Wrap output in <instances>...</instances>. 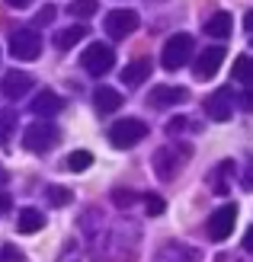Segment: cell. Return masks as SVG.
<instances>
[{"label": "cell", "mask_w": 253, "mask_h": 262, "mask_svg": "<svg viewBox=\"0 0 253 262\" xmlns=\"http://www.w3.org/2000/svg\"><path fill=\"white\" fill-rule=\"evenodd\" d=\"M192 55H196L192 35L180 32V35H170V38H167V45H164V51H161V64H164L167 71H180V68H186V64L192 61Z\"/></svg>", "instance_id": "1"}, {"label": "cell", "mask_w": 253, "mask_h": 262, "mask_svg": "<svg viewBox=\"0 0 253 262\" xmlns=\"http://www.w3.org/2000/svg\"><path fill=\"white\" fill-rule=\"evenodd\" d=\"M189 147H161L154 157H151V163H154V173L161 176L164 182L170 179H177V173L186 166V160H189Z\"/></svg>", "instance_id": "2"}, {"label": "cell", "mask_w": 253, "mask_h": 262, "mask_svg": "<svg viewBox=\"0 0 253 262\" xmlns=\"http://www.w3.org/2000/svg\"><path fill=\"white\" fill-rule=\"evenodd\" d=\"M144 138H148V125L141 119H122V122H115L109 128V144L119 147V150L135 147V144H141Z\"/></svg>", "instance_id": "3"}, {"label": "cell", "mask_w": 253, "mask_h": 262, "mask_svg": "<svg viewBox=\"0 0 253 262\" xmlns=\"http://www.w3.org/2000/svg\"><path fill=\"white\" fill-rule=\"evenodd\" d=\"M58 138H61V131L51 125V122H35V125H29V128H23V147L32 150V154L51 150V147L58 144Z\"/></svg>", "instance_id": "4"}, {"label": "cell", "mask_w": 253, "mask_h": 262, "mask_svg": "<svg viewBox=\"0 0 253 262\" xmlns=\"http://www.w3.org/2000/svg\"><path fill=\"white\" fill-rule=\"evenodd\" d=\"M10 55L20 61H35L42 55V32L38 29H16L10 38Z\"/></svg>", "instance_id": "5"}, {"label": "cell", "mask_w": 253, "mask_h": 262, "mask_svg": "<svg viewBox=\"0 0 253 262\" xmlns=\"http://www.w3.org/2000/svg\"><path fill=\"white\" fill-rule=\"evenodd\" d=\"M81 64H84V71L90 77H103V74H109L112 71V64H115V51L109 45H103V42H93L84 55H81Z\"/></svg>", "instance_id": "6"}, {"label": "cell", "mask_w": 253, "mask_h": 262, "mask_svg": "<svg viewBox=\"0 0 253 262\" xmlns=\"http://www.w3.org/2000/svg\"><path fill=\"white\" fill-rule=\"evenodd\" d=\"M234 224H237V205H221V208H215L211 211V217H208V224H205V233L215 243H221V240H228V233L234 230Z\"/></svg>", "instance_id": "7"}, {"label": "cell", "mask_w": 253, "mask_h": 262, "mask_svg": "<svg viewBox=\"0 0 253 262\" xmlns=\"http://www.w3.org/2000/svg\"><path fill=\"white\" fill-rule=\"evenodd\" d=\"M231 112H234V93H231L228 86L215 90V93L205 99V115H208L211 122H228Z\"/></svg>", "instance_id": "8"}, {"label": "cell", "mask_w": 253, "mask_h": 262, "mask_svg": "<svg viewBox=\"0 0 253 262\" xmlns=\"http://www.w3.org/2000/svg\"><path fill=\"white\" fill-rule=\"evenodd\" d=\"M135 29H138V13L135 10H112L109 16H106V32L112 38H128Z\"/></svg>", "instance_id": "9"}, {"label": "cell", "mask_w": 253, "mask_h": 262, "mask_svg": "<svg viewBox=\"0 0 253 262\" xmlns=\"http://www.w3.org/2000/svg\"><path fill=\"white\" fill-rule=\"evenodd\" d=\"M221 61H224V48H205L202 55L196 58V64H192V71H196V77L199 80H208V77H215L218 74V68H221Z\"/></svg>", "instance_id": "10"}, {"label": "cell", "mask_w": 253, "mask_h": 262, "mask_svg": "<svg viewBox=\"0 0 253 262\" xmlns=\"http://www.w3.org/2000/svg\"><path fill=\"white\" fill-rule=\"evenodd\" d=\"M199 253L192 250V246H186V243H177V240H170L164 243L161 250L154 253V262H196Z\"/></svg>", "instance_id": "11"}, {"label": "cell", "mask_w": 253, "mask_h": 262, "mask_svg": "<svg viewBox=\"0 0 253 262\" xmlns=\"http://www.w3.org/2000/svg\"><path fill=\"white\" fill-rule=\"evenodd\" d=\"M32 77L29 74H23V71H10L7 77H4V83H0V90H4V96L7 99H23L26 93L32 90Z\"/></svg>", "instance_id": "12"}, {"label": "cell", "mask_w": 253, "mask_h": 262, "mask_svg": "<svg viewBox=\"0 0 253 262\" xmlns=\"http://www.w3.org/2000/svg\"><path fill=\"white\" fill-rule=\"evenodd\" d=\"M186 90L183 86H154L151 96H148V106L154 109H167V106H177V102H186Z\"/></svg>", "instance_id": "13"}, {"label": "cell", "mask_w": 253, "mask_h": 262, "mask_svg": "<svg viewBox=\"0 0 253 262\" xmlns=\"http://www.w3.org/2000/svg\"><path fill=\"white\" fill-rule=\"evenodd\" d=\"M234 169H237V163H234V160H221L215 169H211V176H208V182H211V192H215V195H228Z\"/></svg>", "instance_id": "14"}, {"label": "cell", "mask_w": 253, "mask_h": 262, "mask_svg": "<svg viewBox=\"0 0 253 262\" xmlns=\"http://www.w3.org/2000/svg\"><path fill=\"white\" fill-rule=\"evenodd\" d=\"M64 109V99L58 93H51V90H42V93H35L32 99V112L42 115V119H48V115H58Z\"/></svg>", "instance_id": "15"}, {"label": "cell", "mask_w": 253, "mask_h": 262, "mask_svg": "<svg viewBox=\"0 0 253 262\" xmlns=\"http://www.w3.org/2000/svg\"><path fill=\"white\" fill-rule=\"evenodd\" d=\"M93 106H96L100 115H112L119 106H122V93L112 86H100L96 93H93Z\"/></svg>", "instance_id": "16"}, {"label": "cell", "mask_w": 253, "mask_h": 262, "mask_svg": "<svg viewBox=\"0 0 253 262\" xmlns=\"http://www.w3.org/2000/svg\"><path fill=\"white\" fill-rule=\"evenodd\" d=\"M151 77V61L148 58H138V61H131V64H125V71H122V80L128 83V86H138V83H144Z\"/></svg>", "instance_id": "17"}, {"label": "cell", "mask_w": 253, "mask_h": 262, "mask_svg": "<svg viewBox=\"0 0 253 262\" xmlns=\"http://www.w3.org/2000/svg\"><path fill=\"white\" fill-rule=\"evenodd\" d=\"M87 38V26H68V29H61L55 35V48L58 51H71L77 42H84Z\"/></svg>", "instance_id": "18"}, {"label": "cell", "mask_w": 253, "mask_h": 262, "mask_svg": "<svg viewBox=\"0 0 253 262\" xmlns=\"http://www.w3.org/2000/svg\"><path fill=\"white\" fill-rule=\"evenodd\" d=\"M231 26H234V19H231V13H215V16H208V23H205V32L211 35V38H228L231 35Z\"/></svg>", "instance_id": "19"}, {"label": "cell", "mask_w": 253, "mask_h": 262, "mask_svg": "<svg viewBox=\"0 0 253 262\" xmlns=\"http://www.w3.org/2000/svg\"><path fill=\"white\" fill-rule=\"evenodd\" d=\"M45 227V214L38 208H23L20 214V233H38Z\"/></svg>", "instance_id": "20"}, {"label": "cell", "mask_w": 253, "mask_h": 262, "mask_svg": "<svg viewBox=\"0 0 253 262\" xmlns=\"http://www.w3.org/2000/svg\"><path fill=\"white\" fill-rule=\"evenodd\" d=\"M231 77H234V80H241V83H247V86H253V58H250V55L237 58Z\"/></svg>", "instance_id": "21"}, {"label": "cell", "mask_w": 253, "mask_h": 262, "mask_svg": "<svg viewBox=\"0 0 253 262\" xmlns=\"http://www.w3.org/2000/svg\"><path fill=\"white\" fill-rule=\"evenodd\" d=\"M13 131H16V112H13V109H0V147L10 144Z\"/></svg>", "instance_id": "22"}, {"label": "cell", "mask_w": 253, "mask_h": 262, "mask_svg": "<svg viewBox=\"0 0 253 262\" xmlns=\"http://www.w3.org/2000/svg\"><path fill=\"white\" fill-rule=\"evenodd\" d=\"M64 166H68L71 173H84V169L93 166V154H90V150H74L68 160H64Z\"/></svg>", "instance_id": "23"}, {"label": "cell", "mask_w": 253, "mask_h": 262, "mask_svg": "<svg viewBox=\"0 0 253 262\" xmlns=\"http://www.w3.org/2000/svg\"><path fill=\"white\" fill-rule=\"evenodd\" d=\"M45 199H48L51 208H64V205L74 202V192L71 189H61V186H48L45 189Z\"/></svg>", "instance_id": "24"}, {"label": "cell", "mask_w": 253, "mask_h": 262, "mask_svg": "<svg viewBox=\"0 0 253 262\" xmlns=\"http://www.w3.org/2000/svg\"><path fill=\"white\" fill-rule=\"evenodd\" d=\"M96 10H100L96 0H74V4H71V16H77V19H90Z\"/></svg>", "instance_id": "25"}, {"label": "cell", "mask_w": 253, "mask_h": 262, "mask_svg": "<svg viewBox=\"0 0 253 262\" xmlns=\"http://www.w3.org/2000/svg\"><path fill=\"white\" fill-rule=\"evenodd\" d=\"M135 202H138V192H131V189H112V205L115 208H122V211H125V208H131Z\"/></svg>", "instance_id": "26"}, {"label": "cell", "mask_w": 253, "mask_h": 262, "mask_svg": "<svg viewBox=\"0 0 253 262\" xmlns=\"http://www.w3.org/2000/svg\"><path fill=\"white\" fill-rule=\"evenodd\" d=\"M164 208H167V202L161 199V195H144V211H148L151 217H161Z\"/></svg>", "instance_id": "27"}, {"label": "cell", "mask_w": 253, "mask_h": 262, "mask_svg": "<svg viewBox=\"0 0 253 262\" xmlns=\"http://www.w3.org/2000/svg\"><path fill=\"white\" fill-rule=\"evenodd\" d=\"M0 262H26V259H23V253L13 243H4L0 246Z\"/></svg>", "instance_id": "28"}, {"label": "cell", "mask_w": 253, "mask_h": 262, "mask_svg": "<svg viewBox=\"0 0 253 262\" xmlns=\"http://www.w3.org/2000/svg\"><path fill=\"white\" fill-rule=\"evenodd\" d=\"M58 262H81V253H77V246H74V243H68V246L61 250Z\"/></svg>", "instance_id": "29"}, {"label": "cell", "mask_w": 253, "mask_h": 262, "mask_svg": "<svg viewBox=\"0 0 253 262\" xmlns=\"http://www.w3.org/2000/svg\"><path fill=\"white\" fill-rule=\"evenodd\" d=\"M186 128V119H170L167 122V131H170V135H177V131H183Z\"/></svg>", "instance_id": "30"}, {"label": "cell", "mask_w": 253, "mask_h": 262, "mask_svg": "<svg viewBox=\"0 0 253 262\" xmlns=\"http://www.w3.org/2000/svg\"><path fill=\"white\" fill-rule=\"evenodd\" d=\"M10 208H13V199H10L7 192H0V214H7Z\"/></svg>", "instance_id": "31"}, {"label": "cell", "mask_w": 253, "mask_h": 262, "mask_svg": "<svg viewBox=\"0 0 253 262\" xmlns=\"http://www.w3.org/2000/svg\"><path fill=\"white\" fill-rule=\"evenodd\" d=\"M51 19H55V7H45L38 13V23H51Z\"/></svg>", "instance_id": "32"}, {"label": "cell", "mask_w": 253, "mask_h": 262, "mask_svg": "<svg viewBox=\"0 0 253 262\" xmlns=\"http://www.w3.org/2000/svg\"><path fill=\"white\" fill-rule=\"evenodd\" d=\"M7 4H10L13 10H26V7H32V0H7Z\"/></svg>", "instance_id": "33"}, {"label": "cell", "mask_w": 253, "mask_h": 262, "mask_svg": "<svg viewBox=\"0 0 253 262\" xmlns=\"http://www.w3.org/2000/svg\"><path fill=\"white\" fill-rule=\"evenodd\" d=\"M244 189H247V192H253V163H250V169H247V176H244Z\"/></svg>", "instance_id": "34"}, {"label": "cell", "mask_w": 253, "mask_h": 262, "mask_svg": "<svg viewBox=\"0 0 253 262\" xmlns=\"http://www.w3.org/2000/svg\"><path fill=\"white\" fill-rule=\"evenodd\" d=\"M244 109H247V112H253V86L244 93Z\"/></svg>", "instance_id": "35"}, {"label": "cell", "mask_w": 253, "mask_h": 262, "mask_svg": "<svg viewBox=\"0 0 253 262\" xmlns=\"http://www.w3.org/2000/svg\"><path fill=\"white\" fill-rule=\"evenodd\" d=\"M244 250H247V253H253V227L247 230V237H244Z\"/></svg>", "instance_id": "36"}, {"label": "cell", "mask_w": 253, "mask_h": 262, "mask_svg": "<svg viewBox=\"0 0 253 262\" xmlns=\"http://www.w3.org/2000/svg\"><path fill=\"white\" fill-rule=\"evenodd\" d=\"M244 26H247V29L253 32V10H250V13H247V16H244Z\"/></svg>", "instance_id": "37"}, {"label": "cell", "mask_w": 253, "mask_h": 262, "mask_svg": "<svg viewBox=\"0 0 253 262\" xmlns=\"http://www.w3.org/2000/svg\"><path fill=\"white\" fill-rule=\"evenodd\" d=\"M4 182H7V169L0 166V186H4Z\"/></svg>", "instance_id": "38"}]
</instances>
